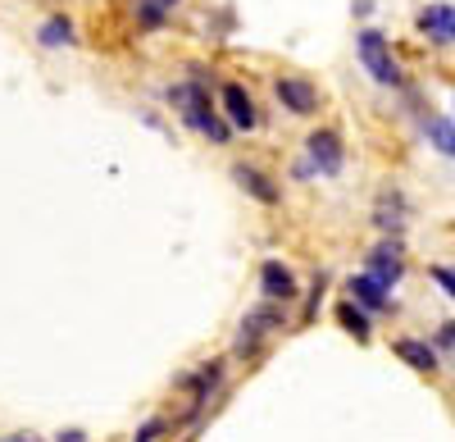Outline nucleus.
Here are the masks:
<instances>
[{
	"label": "nucleus",
	"mask_w": 455,
	"mask_h": 442,
	"mask_svg": "<svg viewBox=\"0 0 455 442\" xmlns=\"http://www.w3.org/2000/svg\"><path fill=\"white\" fill-rule=\"evenodd\" d=\"M169 96H173V105L182 109V119L192 124L196 133H205V137H214V141H223V137H228V128L214 119V109H210V100H205V87H201V83H182V87H173Z\"/></svg>",
	"instance_id": "1"
},
{
	"label": "nucleus",
	"mask_w": 455,
	"mask_h": 442,
	"mask_svg": "<svg viewBox=\"0 0 455 442\" xmlns=\"http://www.w3.org/2000/svg\"><path fill=\"white\" fill-rule=\"evenodd\" d=\"M355 51H360V64L373 73V83L401 87V68H396V60H392V46H387V36H383V32L364 28V32L355 36Z\"/></svg>",
	"instance_id": "2"
},
{
	"label": "nucleus",
	"mask_w": 455,
	"mask_h": 442,
	"mask_svg": "<svg viewBox=\"0 0 455 442\" xmlns=\"http://www.w3.org/2000/svg\"><path fill=\"white\" fill-rule=\"evenodd\" d=\"M274 92H278L283 109H291V115H315V109H319V92L306 78H278Z\"/></svg>",
	"instance_id": "3"
},
{
	"label": "nucleus",
	"mask_w": 455,
	"mask_h": 442,
	"mask_svg": "<svg viewBox=\"0 0 455 442\" xmlns=\"http://www.w3.org/2000/svg\"><path fill=\"white\" fill-rule=\"evenodd\" d=\"M306 151H310V160H315V169H319V173H341V137H337L332 128L310 133Z\"/></svg>",
	"instance_id": "4"
},
{
	"label": "nucleus",
	"mask_w": 455,
	"mask_h": 442,
	"mask_svg": "<svg viewBox=\"0 0 455 442\" xmlns=\"http://www.w3.org/2000/svg\"><path fill=\"white\" fill-rule=\"evenodd\" d=\"M369 274L378 278V283H396L401 274H405V261H401V246L396 242H383V246H378L373 255H369Z\"/></svg>",
	"instance_id": "5"
},
{
	"label": "nucleus",
	"mask_w": 455,
	"mask_h": 442,
	"mask_svg": "<svg viewBox=\"0 0 455 442\" xmlns=\"http://www.w3.org/2000/svg\"><path fill=\"white\" fill-rule=\"evenodd\" d=\"M419 28L433 36V42H455V5H428L424 14H419Z\"/></svg>",
	"instance_id": "6"
},
{
	"label": "nucleus",
	"mask_w": 455,
	"mask_h": 442,
	"mask_svg": "<svg viewBox=\"0 0 455 442\" xmlns=\"http://www.w3.org/2000/svg\"><path fill=\"white\" fill-rule=\"evenodd\" d=\"M223 109H228V119H233V128H255V124H259L251 96H246L237 83H228V87H223Z\"/></svg>",
	"instance_id": "7"
},
{
	"label": "nucleus",
	"mask_w": 455,
	"mask_h": 442,
	"mask_svg": "<svg viewBox=\"0 0 455 442\" xmlns=\"http://www.w3.org/2000/svg\"><path fill=\"white\" fill-rule=\"evenodd\" d=\"M259 287H264V297H269V301H291L296 297V278L278 261H269V265L259 269Z\"/></svg>",
	"instance_id": "8"
},
{
	"label": "nucleus",
	"mask_w": 455,
	"mask_h": 442,
	"mask_svg": "<svg viewBox=\"0 0 455 442\" xmlns=\"http://www.w3.org/2000/svg\"><path fill=\"white\" fill-rule=\"evenodd\" d=\"M269 328H278V315L269 310V306H259V310H251L246 315V324H242V338H237V351H251Z\"/></svg>",
	"instance_id": "9"
},
{
	"label": "nucleus",
	"mask_w": 455,
	"mask_h": 442,
	"mask_svg": "<svg viewBox=\"0 0 455 442\" xmlns=\"http://www.w3.org/2000/svg\"><path fill=\"white\" fill-rule=\"evenodd\" d=\"M351 292L364 310H387V283H378L373 274H355L351 278Z\"/></svg>",
	"instance_id": "10"
},
{
	"label": "nucleus",
	"mask_w": 455,
	"mask_h": 442,
	"mask_svg": "<svg viewBox=\"0 0 455 442\" xmlns=\"http://www.w3.org/2000/svg\"><path fill=\"white\" fill-rule=\"evenodd\" d=\"M233 178L242 182V188H246L255 201H264V205H274V201H278V188H274V182L264 178L259 169H251V165H237V169H233Z\"/></svg>",
	"instance_id": "11"
},
{
	"label": "nucleus",
	"mask_w": 455,
	"mask_h": 442,
	"mask_svg": "<svg viewBox=\"0 0 455 442\" xmlns=\"http://www.w3.org/2000/svg\"><path fill=\"white\" fill-rule=\"evenodd\" d=\"M396 356H401L405 365H414V370H424V374H433V370H437V351H433L428 342L401 338V342H396Z\"/></svg>",
	"instance_id": "12"
},
{
	"label": "nucleus",
	"mask_w": 455,
	"mask_h": 442,
	"mask_svg": "<svg viewBox=\"0 0 455 442\" xmlns=\"http://www.w3.org/2000/svg\"><path fill=\"white\" fill-rule=\"evenodd\" d=\"M337 319L347 324V334H355L360 342H364V338L373 334V328H369V315H364V310H360L355 301H341V306H337Z\"/></svg>",
	"instance_id": "13"
},
{
	"label": "nucleus",
	"mask_w": 455,
	"mask_h": 442,
	"mask_svg": "<svg viewBox=\"0 0 455 442\" xmlns=\"http://www.w3.org/2000/svg\"><path fill=\"white\" fill-rule=\"evenodd\" d=\"M424 133H428V141L437 146V151H446V156L455 160V128H451L446 119H433V115H428V119H424Z\"/></svg>",
	"instance_id": "14"
},
{
	"label": "nucleus",
	"mask_w": 455,
	"mask_h": 442,
	"mask_svg": "<svg viewBox=\"0 0 455 442\" xmlns=\"http://www.w3.org/2000/svg\"><path fill=\"white\" fill-rule=\"evenodd\" d=\"M132 5H137V19H141L146 28H160L164 14L173 10V0H132Z\"/></svg>",
	"instance_id": "15"
},
{
	"label": "nucleus",
	"mask_w": 455,
	"mask_h": 442,
	"mask_svg": "<svg viewBox=\"0 0 455 442\" xmlns=\"http://www.w3.org/2000/svg\"><path fill=\"white\" fill-rule=\"evenodd\" d=\"M73 42V23L68 19H51L42 28V46H68Z\"/></svg>",
	"instance_id": "16"
},
{
	"label": "nucleus",
	"mask_w": 455,
	"mask_h": 442,
	"mask_svg": "<svg viewBox=\"0 0 455 442\" xmlns=\"http://www.w3.org/2000/svg\"><path fill=\"white\" fill-rule=\"evenodd\" d=\"M433 278H437V283L451 292V297H455V274H451V269H433Z\"/></svg>",
	"instance_id": "17"
},
{
	"label": "nucleus",
	"mask_w": 455,
	"mask_h": 442,
	"mask_svg": "<svg viewBox=\"0 0 455 442\" xmlns=\"http://www.w3.org/2000/svg\"><path fill=\"white\" fill-rule=\"evenodd\" d=\"M156 433H160V424H156V420H150V424H146V429L137 433V442H150V438H156Z\"/></svg>",
	"instance_id": "18"
},
{
	"label": "nucleus",
	"mask_w": 455,
	"mask_h": 442,
	"mask_svg": "<svg viewBox=\"0 0 455 442\" xmlns=\"http://www.w3.org/2000/svg\"><path fill=\"white\" fill-rule=\"evenodd\" d=\"M442 342H446V347L455 342V324H446V328H442Z\"/></svg>",
	"instance_id": "19"
},
{
	"label": "nucleus",
	"mask_w": 455,
	"mask_h": 442,
	"mask_svg": "<svg viewBox=\"0 0 455 442\" xmlns=\"http://www.w3.org/2000/svg\"><path fill=\"white\" fill-rule=\"evenodd\" d=\"M5 442H36L32 433H14V438H5Z\"/></svg>",
	"instance_id": "20"
}]
</instances>
